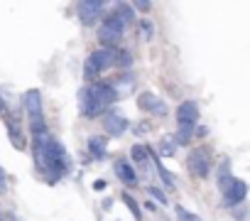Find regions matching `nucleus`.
<instances>
[{
    "instance_id": "f257e3e1",
    "label": "nucleus",
    "mask_w": 250,
    "mask_h": 221,
    "mask_svg": "<svg viewBox=\"0 0 250 221\" xmlns=\"http://www.w3.org/2000/svg\"><path fill=\"white\" fill-rule=\"evenodd\" d=\"M40 170L44 175H49L52 182H57L62 175H66L71 170V160H69V155H66V150H64V145L59 140H54V138L49 140V145L44 150V162H42Z\"/></svg>"
},
{
    "instance_id": "f03ea898",
    "label": "nucleus",
    "mask_w": 250,
    "mask_h": 221,
    "mask_svg": "<svg viewBox=\"0 0 250 221\" xmlns=\"http://www.w3.org/2000/svg\"><path fill=\"white\" fill-rule=\"evenodd\" d=\"M115 62V49H96L88 54L86 64H83V79L86 81H96L101 71L110 69Z\"/></svg>"
},
{
    "instance_id": "7ed1b4c3",
    "label": "nucleus",
    "mask_w": 250,
    "mask_h": 221,
    "mask_svg": "<svg viewBox=\"0 0 250 221\" xmlns=\"http://www.w3.org/2000/svg\"><path fill=\"white\" fill-rule=\"evenodd\" d=\"M211 162H213V153H211V148L201 145V148H194V150L189 153L187 167H189V172H191L196 179H206L208 172H211Z\"/></svg>"
},
{
    "instance_id": "20e7f679",
    "label": "nucleus",
    "mask_w": 250,
    "mask_h": 221,
    "mask_svg": "<svg viewBox=\"0 0 250 221\" xmlns=\"http://www.w3.org/2000/svg\"><path fill=\"white\" fill-rule=\"evenodd\" d=\"M22 106H25V113L30 116V128H32V133H35V131L47 128L44 116H42V93H40L37 88H32V91H27V93H25Z\"/></svg>"
},
{
    "instance_id": "39448f33",
    "label": "nucleus",
    "mask_w": 250,
    "mask_h": 221,
    "mask_svg": "<svg viewBox=\"0 0 250 221\" xmlns=\"http://www.w3.org/2000/svg\"><path fill=\"white\" fill-rule=\"evenodd\" d=\"M105 3L103 0H81V3L76 5V13H79V20L81 25L86 27H93L98 20H101V13H103Z\"/></svg>"
},
{
    "instance_id": "423d86ee",
    "label": "nucleus",
    "mask_w": 250,
    "mask_h": 221,
    "mask_svg": "<svg viewBox=\"0 0 250 221\" xmlns=\"http://www.w3.org/2000/svg\"><path fill=\"white\" fill-rule=\"evenodd\" d=\"M138 108L145 110V113L167 116V106H165V101H162L157 93H152V91H143V93L138 96Z\"/></svg>"
},
{
    "instance_id": "0eeeda50",
    "label": "nucleus",
    "mask_w": 250,
    "mask_h": 221,
    "mask_svg": "<svg viewBox=\"0 0 250 221\" xmlns=\"http://www.w3.org/2000/svg\"><path fill=\"white\" fill-rule=\"evenodd\" d=\"M199 121V106L194 101H182L177 108V123L179 128H194Z\"/></svg>"
},
{
    "instance_id": "6e6552de",
    "label": "nucleus",
    "mask_w": 250,
    "mask_h": 221,
    "mask_svg": "<svg viewBox=\"0 0 250 221\" xmlns=\"http://www.w3.org/2000/svg\"><path fill=\"white\" fill-rule=\"evenodd\" d=\"M135 76L133 74H128V71H123V74H118L108 86L113 88V93H115V98H125V96H133V91H135Z\"/></svg>"
},
{
    "instance_id": "1a4fd4ad",
    "label": "nucleus",
    "mask_w": 250,
    "mask_h": 221,
    "mask_svg": "<svg viewBox=\"0 0 250 221\" xmlns=\"http://www.w3.org/2000/svg\"><path fill=\"white\" fill-rule=\"evenodd\" d=\"M103 128L108 135H123L125 131H128V121H125L120 113H115V110H105L103 113Z\"/></svg>"
},
{
    "instance_id": "9d476101",
    "label": "nucleus",
    "mask_w": 250,
    "mask_h": 221,
    "mask_svg": "<svg viewBox=\"0 0 250 221\" xmlns=\"http://www.w3.org/2000/svg\"><path fill=\"white\" fill-rule=\"evenodd\" d=\"M245 194H248V184L243 182V179H233V184L223 192V206H238L243 199H245Z\"/></svg>"
},
{
    "instance_id": "9b49d317",
    "label": "nucleus",
    "mask_w": 250,
    "mask_h": 221,
    "mask_svg": "<svg viewBox=\"0 0 250 221\" xmlns=\"http://www.w3.org/2000/svg\"><path fill=\"white\" fill-rule=\"evenodd\" d=\"M113 170H115V175H118V179L123 182V184H138V172L133 170V165L128 162V160H115V165H113Z\"/></svg>"
},
{
    "instance_id": "f8f14e48",
    "label": "nucleus",
    "mask_w": 250,
    "mask_h": 221,
    "mask_svg": "<svg viewBox=\"0 0 250 221\" xmlns=\"http://www.w3.org/2000/svg\"><path fill=\"white\" fill-rule=\"evenodd\" d=\"M120 37H123V32H118V30L108 27L105 22L98 27V42L103 44V49H113V47L120 42Z\"/></svg>"
},
{
    "instance_id": "ddd939ff",
    "label": "nucleus",
    "mask_w": 250,
    "mask_h": 221,
    "mask_svg": "<svg viewBox=\"0 0 250 221\" xmlns=\"http://www.w3.org/2000/svg\"><path fill=\"white\" fill-rule=\"evenodd\" d=\"M105 150H108L105 138H101V135H91V138H88V153H91L96 160L105 157Z\"/></svg>"
},
{
    "instance_id": "4468645a",
    "label": "nucleus",
    "mask_w": 250,
    "mask_h": 221,
    "mask_svg": "<svg viewBox=\"0 0 250 221\" xmlns=\"http://www.w3.org/2000/svg\"><path fill=\"white\" fill-rule=\"evenodd\" d=\"M174 150H177V143H174V138H172V133L169 135H162V140H160V145H157V157H174Z\"/></svg>"
},
{
    "instance_id": "2eb2a0df",
    "label": "nucleus",
    "mask_w": 250,
    "mask_h": 221,
    "mask_svg": "<svg viewBox=\"0 0 250 221\" xmlns=\"http://www.w3.org/2000/svg\"><path fill=\"white\" fill-rule=\"evenodd\" d=\"M230 184H233V177H230V162L223 160L221 167H218V187H221V192H226Z\"/></svg>"
},
{
    "instance_id": "dca6fc26",
    "label": "nucleus",
    "mask_w": 250,
    "mask_h": 221,
    "mask_svg": "<svg viewBox=\"0 0 250 221\" xmlns=\"http://www.w3.org/2000/svg\"><path fill=\"white\" fill-rule=\"evenodd\" d=\"M113 15L120 20V25H123V27L133 22V8H130L128 3H118V5H115V10H113Z\"/></svg>"
},
{
    "instance_id": "f3484780",
    "label": "nucleus",
    "mask_w": 250,
    "mask_h": 221,
    "mask_svg": "<svg viewBox=\"0 0 250 221\" xmlns=\"http://www.w3.org/2000/svg\"><path fill=\"white\" fill-rule=\"evenodd\" d=\"M8 135H10V143L18 148V150H22L25 148V138H22V131H20V126L15 123H8Z\"/></svg>"
},
{
    "instance_id": "a211bd4d",
    "label": "nucleus",
    "mask_w": 250,
    "mask_h": 221,
    "mask_svg": "<svg viewBox=\"0 0 250 221\" xmlns=\"http://www.w3.org/2000/svg\"><path fill=\"white\" fill-rule=\"evenodd\" d=\"M130 155H133V162L147 165V160H150V148H145V145H133Z\"/></svg>"
},
{
    "instance_id": "6ab92c4d",
    "label": "nucleus",
    "mask_w": 250,
    "mask_h": 221,
    "mask_svg": "<svg viewBox=\"0 0 250 221\" xmlns=\"http://www.w3.org/2000/svg\"><path fill=\"white\" fill-rule=\"evenodd\" d=\"M123 201H125V206H128L130 211H133V216H135V221H140L143 219V209H140V204L128 194V192H123Z\"/></svg>"
},
{
    "instance_id": "aec40b11",
    "label": "nucleus",
    "mask_w": 250,
    "mask_h": 221,
    "mask_svg": "<svg viewBox=\"0 0 250 221\" xmlns=\"http://www.w3.org/2000/svg\"><path fill=\"white\" fill-rule=\"evenodd\" d=\"M172 138H174V143H177V145H189V143H191V138H194V128H179Z\"/></svg>"
},
{
    "instance_id": "412c9836",
    "label": "nucleus",
    "mask_w": 250,
    "mask_h": 221,
    "mask_svg": "<svg viewBox=\"0 0 250 221\" xmlns=\"http://www.w3.org/2000/svg\"><path fill=\"white\" fill-rule=\"evenodd\" d=\"M133 64V57H130V52H115V62H113V66H120V69H125V66H130Z\"/></svg>"
},
{
    "instance_id": "4be33fe9",
    "label": "nucleus",
    "mask_w": 250,
    "mask_h": 221,
    "mask_svg": "<svg viewBox=\"0 0 250 221\" xmlns=\"http://www.w3.org/2000/svg\"><path fill=\"white\" fill-rule=\"evenodd\" d=\"M174 211H177V221H199V216L187 211L184 206H174Z\"/></svg>"
},
{
    "instance_id": "5701e85b",
    "label": "nucleus",
    "mask_w": 250,
    "mask_h": 221,
    "mask_svg": "<svg viewBox=\"0 0 250 221\" xmlns=\"http://www.w3.org/2000/svg\"><path fill=\"white\" fill-rule=\"evenodd\" d=\"M140 32H143V37H145V40H152V35H155L152 22H150V20H143V22H140Z\"/></svg>"
},
{
    "instance_id": "b1692460",
    "label": "nucleus",
    "mask_w": 250,
    "mask_h": 221,
    "mask_svg": "<svg viewBox=\"0 0 250 221\" xmlns=\"http://www.w3.org/2000/svg\"><path fill=\"white\" fill-rule=\"evenodd\" d=\"M147 194H152V197H155L160 204H167V201H169V199H167V194H165L160 187H147Z\"/></svg>"
},
{
    "instance_id": "393cba45",
    "label": "nucleus",
    "mask_w": 250,
    "mask_h": 221,
    "mask_svg": "<svg viewBox=\"0 0 250 221\" xmlns=\"http://www.w3.org/2000/svg\"><path fill=\"white\" fill-rule=\"evenodd\" d=\"M150 131H152V123H150V121H140V123L135 126V133H138V135H145V133H150Z\"/></svg>"
},
{
    "instance_id": "a878e982",
    "label": "nucleus",
    "mask_w": 250,
    "mask_h": 221,
    "mask_svg": "<svg viewBox=\"0 0 250 221\" xmlns=\"http://www.w3.org/2000/svg\"><path fill=\"white\" fill-rule=\"evenodd\" d=\"M133 8H135V10H143V13H147L152 5L147 3V0H135V3H133Z\"/></svg>"
},
{
    "instance_id": "bb28decb",
    "label": "nucleus",
    "mask_w": 250,
    "mask_h": 221,
    "mask_svg": "<svg viewBox=\"0 0 250 221\" xmlns=\"http://www.w3.org/2000/svg\"><path fill=\"white\" fill-rule=\"evenodd\" d=\"M5 189H8V177H5V170L0 167V194H5Z\"/></svg>"
},
{
    "instance_id": "cd10ccee",
    "label": "nucleus",
    "mask_w": 250,
    "mask_h": 221,
    "mask_svg": "<svg viewBox=\"0 0 250 221\" xmlns=\"http://www.w3.org/2000/svg\"><path fill=\"white\" fill-rule=\"evenodd\" d=\"M233 216H235L238 221H243V219H245V209H240V206H238V209L233 211Z\"/></svg>"
},
{
    "instance_id": "c85d7f7f",
    "label": "nucleus",
    "mask_w": 250,
    "mask_h": 221,
    "mask_svg": "<svg viewBox=\"0 0 250 221\" xmlns=\"http://www.w3.org/2000/svg\"><path fill=\"white\" fill-rule=\"evenodd\" d=\"M145 209H147V211H152V214H155V211H157V204H155V201H152V199H150V201H147V204H145Z\"/></svg>"
},
{
    "instance_id": "c756f323",
    "label": "nucleus",
    "mask_w": 250,
    "mask_h": 221,
    "mask_svg": "<svg viewBox=\"0 0 250 221\" xmlns=\"http://www.w3.org/2000/svg\"><path fill=\"white\" fill-rule=\"evenodd\" d=\"M194 131H196V138H206V133H208L206 128H194Z\"/></svg>"
},
{
    "instance_id": "7c9ffc66",
    "label": "nucleus",
    "mask_w": 250,
    "mask_h": 221,
    "mask_svg": "<svg viewBox=\"0 0 250 221\" xmlns=\"http://www.w3.org/2000/svg\"><path fill=\"white\" fill-rule=\"evenodd\" d=\"M5 110H8L5 108V101H3V96H0V113H5Z\"/></svg>"
},
{
    "instance_id": "2f4dec72",
    "label": "nucleus",
    "mask_w": 250,
    "mask_h": 221,
    "mask_svg": "<svg viewBox=\"0 0 250 221\" xmlns=\"http://www.w3.org/2000/svg\"><path fill=\"white\" fill-rule=\"evenodd\" d=\"M10 221H20V219H18V216H15V214H10Z\"/></svg>"
}]
</instances>
